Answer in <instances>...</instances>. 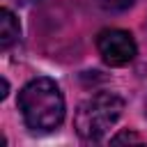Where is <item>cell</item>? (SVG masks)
Here are the masks:
<instances>
[{
	"instance_id": "obj_1",
	"label": "cell",
	"mask_w": 147,
	"mask_h": 147,
	"mask_svg": "<svg viewBox=\"0 0 147 147\" xmlns=\"http://www.w3.org/2000/svg\"><path fill=\"white\" fill-rule=\"evenodd\" d=\"M18 110L28 129L48 133L64 119V96L55 80L34 78L18 92Z\"/></svg>"
},
{
	"instance_id": "obj_4",
	"label": "cell",
	"mask_w": 147,
	"mask_h": 147,
	"mask_svg": "<svg viewBox=\"0 0 147 147\" xmlns=\"http://www.w3.org/2000/svg\"><path fill=\"white\" fill-rule=\"evenodd\" d=\"M21 34V28H18V21L16 16L9 11V9H0V48L7 51Z\"/></svg>"
},
{
	"instance_id": "obj_8",
	"label": "cell",
	"mask_w": 147,
	"mask_h": 147,
	"mask_svg": "<svg viewBox=\"0 0 147 147\" xmlns=\"http://www.w3.org/2000/svg\"><path fill=\"white\" fill-rule=\"evenodd\" d=\"M145 113H147V101H145Z\"/></svg>"
},
{
	"instance_id": "obj_3",
	"label": "cell",
	"mask_w": 147,
	"mask_h": 147,
	"mask_svg": "<svg viewBox=\"0 0 147 147\" xmlns=\"http://www.w3.org/2000/svg\"><path fill=\"white\" fill-rule=\"evenodd\" d=\"M96 48H99V55L103 57V62L110 64V67H124V64H129L136 57V51H138L131 32L117 30V28L99 32Z\"/></svg>"
},
{
	"instance_id": "obj_6",
	"label": "cell",
	"mask_w": 147,
	"mask_h": 147,
	"mask_svg": "<svg viewBox=\"0 0 147 147\" xmlns=\"http://www.w3.org/2000/svg\"><path fill=\"white\" fill-rule=\"evenodd\" d=\"M113 142L117 145V142H140V136H136V133H131V131H122V133H117L115 138H113Z\"/></svg>"
},
{
	"instance_id": "obj_5",
	"label": "cell",
	"mask_w": 147,
	"mask_h": 147,
	"mask_svg": "<svg viewBox=\"0 0 147 147\" xmlns=\"http://www.w3.org/2000/svg\"><path fill=\"white\" fill-rule=\"evenodd\" d=\"M99 2H101V7L108 9V11H124V9H129L136 0H99Z\"/></svg>"
},
{
	"instance_id": "obj_7",
	"label": "cell",
	"mask_w": 147,
	"mask_h": 147,
	"mask_svg": "<svg viewBox=\"0 0 147 147\" xmlns=\"http://www.w3.org/2000/svg\"><path fill=\"white\" fill-rule=\"evenodd\" d=\"M7 90H9V83H7V78H2V92H0V99L7 96Z\"/></svg>"
},
{
	"instance_id": "obj_2",
	"label": "cell",
	"mask_w": 147,
	"mask_h": 147,
	"mask_svg": "<svg viewBox=\"0 0 147 147\" xmlns=\"http://www.w3.org/2000/svg\"><path fill=\"white\" fill-rule=\"evenodd\" d=\"M124 101L113 92H99L85 99L74 115V129L83 140H99L119 119Z\"/></svg>"
}]
</instances>
